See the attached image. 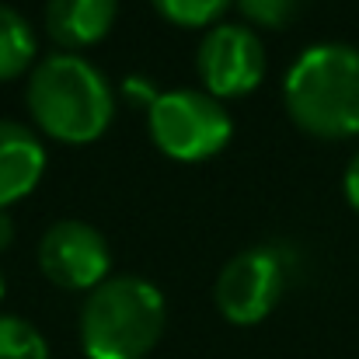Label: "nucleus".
<instances>
[{
    "mask_svg": "<svg viewBox=\"0 0 359 359\" xmlns=\"http://www.w3.org/2000/svg\"><path fill=\"white\" fill-rule=\"evenodd\" d=\"M286 109L311 133H359V49L349 42H318L286 70Z\"/></svg>",
    "mask_w": 359,
    "mask_h": 359,
    "instance_id": "nucleus-1",
    "label": "nucleus"
},
{
    "mask_svg": "<svg viewBox=\"0 0 359 359\" xmlns=\"http://www.w3.org/2000/svg\"><path fill=\"white\" fill-rule=\"evenodd\" d=\"M164 332V293L143 276L102 279L81 311L88 359H143Z\"/></svg>",
    "mask_w": 359,
    "mask_h": 359,
    "instance_id": "nucleus-2",
    "label": "nucleus"
},
{
    "mask_svg": "<svg viewBox=\"0 0 359 359\" xmlns=\"http://www.w3.org/2000/svg\"><path fill=\"white\" fill-rule=\"evenodd\" d=\"M28 109L53 136L88 143L112 119V84L91 60L53 53L32 70Z\"/></svg>",
    "mask_w": 359,
    "mask_h": 359,
    "instance_id": "nucleus-3",
    "label": "nucleus"
},
{
    "mask_svg": "<svg viewBox=\"0 0 359 359\" xmlns=\"http://www.w3.org/2000/svg\"><path fill=\"white\" fill-rule=\"evenodd\" d=\"M150 136L164 154L199 161L231 140V116L210 91L171 88L150 98Z\"/></svg>",
    "mask_w": 359,
    "mask_h": 359,
    "instance_id": "nucleus-4",
    "label": "nucleus"
},
{
    "mask_svg": "<svg viewBox=\"0 0 359 359\" xmlns=\"http://www.w3.org/2000/svg\"><path fill=\"white\" fill-rule=\"evenodd\" d=\"M286 286V258L272 244H255L238 251L217 276V304L224 318L251 325L262 321L283 297Z\"/></svg>",
    "mask_w": 359,
    "mask_h": 359,
    "instance_id": "nucleus-5",
    "label": "nucleus"
},
{
    "mask_svg": "<svg viewBox=\"0 0 359 359\" xmlns=\"http://www.w3.org/2000/svg\"><path fill=\"white\" fill-rule=\"evenodd\" d=\"M39 262L46 276L67 290H95L102 279H109V241L98 227L84 220H60L39 241Z\"/></svg>",
    "mask_w": 359,
    "mask_h": 359,
    "instance_id": "nucleus-6",
    "label": "nucleus"
},
{
    "mask_svg": "<svg viewBox=\"0 0 359 359\" xmlns=\"http://www.w3.org/2000/svg\"><path fill=\"white\" fill-rule=\"evenodd\" d=\"M199 74L210 95H241L265 74V46L248 25H213L199 42Z\"/></svg>",
    "mask_w": 359,
    "mask_h": 359,
    "instance_id": "nucleus-7",
    "label": "nucleus"
},
{
    "mask_svg": "<svg viewBox=\"0 0 359 359\" xmlns=\"http://www.w3.org/2000/svg\"><path fill=\"white\" fill-rule=\"evenodd\" d=\"M46 168L39 136L14 119H0V210L35 189Z\"/></svg>",
    "mask_w": 359,
    "mask_h": 359,
    "instance_id": "nucleus-8",
    "label": "nucleus"
},
{
    "mask_svg": "<svg viewBox=\"0 0 359 359\" xmlns=\"http://www.w3.org/2000/svg\"><path fill=\"white\" fill-rule=\"evenodd\" d=\"M116 11H119V0H49L46 25L56 42L88 46V42H98L112 28Z\"/></svg>",
    "mask_w": 359,
    "mask_h": 359,
    "instance_id": "nucleus-9",
    "label": "nucleus"
},
{
    "mask_svg": "<svg viewBox=\"0 0 359 359\" xmlns=\"http://www.w3.org/2000/svg\"><path fill=\"white\" fill-rule=\"evenodd\" d=\"M35 56V35L25 14L11 4H0V77L21 74Z\"/></svg>",
    "mask_w": 359,
    "mask_h": 359,
    "instance_id": "nucleus-10",
    "label": "nucleus"
},
{
    "mask_svg": "<svg viewBox=\"0 0 359 359\" xmlns=\"http://www.w3.org/2000/svg\"><path fill=\"white\" fill-rule=\"evenodd\" d=\"M0 359H49V346L32 321L0 314Z\"/></svg>",
    "mask_w": 359,
    "mask_h": 359,
    "instance_id": "nucleus-11",
    "label": "nucleus"
},
{
    "mask_svg": "<svg viewBox=\"0 0 359 359\" xmlns=\"http://www.w3.org/2000/svg\"><path fill=\"white\" fill-rule=\"evenodd\" d=\"M154 7L178 25H203L217 18L227 7V0H154Z\"/></svg>",
    "mask_w": 359,
    "mask_h": 359,
    "instance_id": "nucleus-12",
    "label": "nucleus"
},
{
    "mask_svg": "<svg viewBox=\"0 0 359 359\" xmlns=\"http://www.w3.org/2000/svg\"><path fill=\"white\" fill-rule=\"evenodd\" d=\"M238 4L244 11V18H251L258 25H272V28L286 25L300 7V0H238Z\"/></svg>",
    "mask_w": 359,
    "mask_h": 359,
    "instance_id": "nucleus-13",
    "label": "nucleus"
},
{
    "mask_svg": "<svg viewBox=\"0 0 359 359\" xmlns=\"http://www.w3.org/2000/svg\"><path fill=\"white\" fill-rule=\"evenodd\" d=\"M346 196H349V203L359 210V154L349 161V168H346Z\"/></svg>",
    "mask_w": 359,
    "mask_h": 359,
    "instance_id": "nucleus-14",
    "label": "nucleus"
},
{
    "mask_svg": "<svg viewBox=\"0 0 359 359\" xmlns=\"http://www.w3.org/2000/svg\"><path fill=\"white\" fill-rule=\"evenodd\" d=\"M11 238H14V220H11L7 210H0V248H7Z\"/></svg>",
    "mask_w": 359,
    "mask_h": 359,
    "instance_id": "nucleus-15",
    "label": "nucleus"
},
{
    "mask_svg": "<svg viewBox=\"0 0 359 359\" xmlns=\"http://www.w3.org/2000/svg\"><path fill=\"white\" fill-rule=\"evenodd\" d=\"M0 297H4V272H0Z\"/></svg>",
    "mask_w": 359,
    "mask_h": 359,
    "instance_id": "nucleus-16",
    "label": "nucleus"
}]
</instances>
